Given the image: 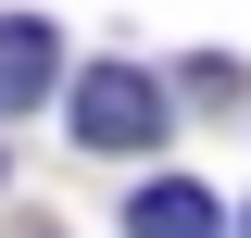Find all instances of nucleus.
Wrapping results in <instances>:
<instances>
[{
    "mask_svg": "<svg viewBox=\"0 0 251 238\" xmlns=\"http://www.w3.org/2000/svg\"><path fill=\"white\" fill-rule=\"evenodd\" d=\"M239 238H251V226H239Z\"/></svg>",
    "mask_w": 251,
    "mask_h": 238,
    "instance_id": "39448f33",
    "label": "nucleus"
},
{
    "mask_svg": "<svg viewBox=\"0 0 251 238\" xmlns=\"http://www.w3.org/2000/svg\"><path fill=\"white\" fill-rule=\"evenodd\" d=\"M63 125H75V150H151L163 138V88L138 63H88V75L63 88Z\"/></svg>",
    "mask_w": 251,
    "mask_h": 238,
    "instance_id": "f257e3e1",
    "label": "nucleus"
},
{
    "mask_svg": "<svg viewBox=\"0 0 251 238\" xmlns=\"http://www.w3.org/2000/svg\"><path fill=\"white\" fill-rule=\"evenodd\" d=\"M176 88L201 100V113H239V100H251V63H239V50H188V75H176Z\"/></svg>",
    "mask_w": 251,
    "mask_h": 238,
    "instance_id": "20e7f679",
    "label": "nucleus"
},
{
    "mask_svg": "<svg viewBox=\"0 0 251 238\" xmlns=\"http://www.w3.org/2000/svg\"><path fill=\"white\" fill-rule=\"evenodd\" d=\"M50 88H63V38L38 13H0V113H38Z\"/></svg>",
    "mask_w": 251,
    "mask_h": 238,
    "instance_id": "7ed1b4c3",
    "label": "nucleus"
},
{
    "mask_svg": "<svg viewBox=\"0 0 251 238\" xmlns=\"http://www.w3.org/2000/svg\"><path fill=\"white\" fill-rule=\"evenodd\" d=\"M126 238H239V226H226V201L201 176H151L138 201H126Z\"/></svg>",
    "mask_w": 251,
    "mask_h": 238,
    "instance_id": "f03ea898",
    "label": "nucleus"
}]
</instances>
